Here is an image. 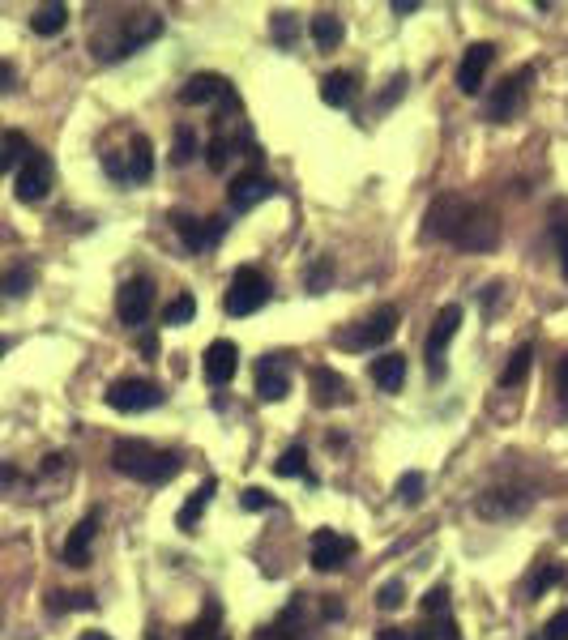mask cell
I'll list each match as a JSON object with an SVG mask.
<instances>
[{
  "label": "cell",
  "instance_id": "6da1fadb",
  "mask_svg": "<svg viewBox=\"0 0 568 640\" xmlns=\"http://www.w3.org/2000/svg\"><path fill=\"white\" fill-rule=\"evenodd\" d=\"M112 466L133 483H171L180 474V457L171 448H154L146 440H120L112 448Z\"/></svg>",
  "mask_w": 568,
  "mask_h": 640
},
{
  "label": "cell",
  "instance_id": "b9f144b4",
  "mask_svg": "<svg viewBox=\"0 0 568 640\" xmlns=\"http://www.w3.org/2000/svg\"><path fill=\"white\" fill-rule=\"evenodd\" d=\"M543 640H568V606L543 623Z\"/></svg>",
  "mask_w": 568,
  "mask_h": 640
},
{
  "label": "cell",
  "instance_id": "db71d44e",
  "mask_svg": "<svg viewBox=\"0 0 568 640\" xmlns=\"http://www.w3.org/2000/svg\"><path fill=\"white\" fill-rule=\"evenodd\" d=\"M77 640H112V636H107V632H82Z\"/></svg>",
  "mask_w": 568,
  "mask_h": 640
},
{
  "label": "cell",
  "instance_id": "f5cc1de1",
  "mask_svg": "<svg viewBox=\"0 0 568 640\" xmlns=\"http://www.w3.org/2000/svg\"><path fill=\"white\" fill-rule=\"evenodd\" d=\"M13 478H18V470H13V466H0V487L13 483Z\"/></svg>",
  "mask_w": 568,
  "mask_h": 640
},
{
  "label": "cell",
  "instance_id": "83f0119b",
  "mask_svg": "<svg viewBox=\"0 0 568 640\" xmlns=\"http://www.w3.org/2000/svg\"><path fill=\"white\" fill-rule=\"evenodd\" d=\"M530 363H534V346H517L509 355V363H504V372H500V389H517V384L526 380Z\"/></svg>",
  "mask_w": 568,
  "mask_h": 640
},
{
  "label": "cell",
  "instance_id": "4dcf8cb0",
  "mask_svg": "<svg viewBox=\"0 0 568 640\" xmlns=\"http://www.w3.org/2000/svg\"><path fill=\"white\" fill-rule=\"evenodd\" d=\"M560 581H564V568H560V564H543V568H539V576H530L526 598L539 602V598L547 594V589H551V585H560Z\"/></svg>",
  "mask_w": 568,
  "mask_h": 640
},
{
  "label": "cell",
  "instance_id": "1f68e13d",
  "mask_svg": "<svg viewBox=\"0 0 568 640\" xmlns=\"http://www.w3.org/2000/svg\"><path fill=\"white\" fill-rule=\"evenodd\" d=\"M193 316H197V299L193 295H176L163 308V325H188Z\"/></svg>",
  "mask_w": 568,
  "mask_h": 640
},
{
  "label": "cell",
  "instance_id": "603a6c76",
  "mask_svg": "<svg viewBox=\"0 0 568 640\" xmlns=\"http://www.w3.org/2000/svg\"><path fill=\"white\" fill-rule=\"evenodd\" d=\"M214 491H218V483H214V478H205V483L193 491V495H188V500H184V508L176 512V525H180V530L184 534H193V525L205 517V508H210V500H214Z\"/></svg>",
  "mask_w": 568,
  "mask_h": 640
},
{
  "label": "cell",
  "instance_id": "8992f818",
  "mask_svg": "<svg viewBox=\"0 0 568 640\" xmlns=\"http://www.w3.org/2000/svg\"><path fill=\"white\" fill-rule=\"evenodd\" d=\"M453 244L466 248V252H492L500 244V218L487 210V205H470L462 227H457V235H453Z\"/></svg>",
  "mask_w": 568,
  "mask_h": 640
},
{
  "label": "cell",
  "instance_id": "d6a6232c",
  "mask_svg": "<svg viewBox=\"0 0 568 640\" xmlns=\"http://www.w3.org/2000/svg\"><path fill=\"white\" fill-rule=\"evenodd\" d=\"M193 154H197V133H193L188 124H180V128H176V141H171V163L184 167Z\"/></svg>",
  "mask_w": 568,
  "mask_h": 640
},
{
  "label": "cell",
  "instance_id": "e0dca14e",
  "mask_svg": "<svg viewBox=\"0 0 568 640\" xmlns=\"http://www.w3.org/2000/svg\"><path fill=\"white\" fill-rule=\"evenodd\" d=\"M201 367H205V380H210L214 389H223V384H231L235 372H240V346L227 342V338L210 342V346H205Z\"/></svg>",
  "mask_w": 568,
  "mask_h": 640
},
{
  "label": "cell",
  "instance_id": "9a60e30c",
  "mask_svg": "<svg viewBox=\"0 0 568 640\" xmlns=\"http://www.w3.org/2000/svg\"><path fill=\"white\" fill-rule=\"evenodd\" d=\"M496 60V47L492 43H470L462 64H457V90L462 94H479L483 82H487V69H492Z\"/></svg>",
  "mask_w": 568,
  "mask_h": 640
},
{
  "label": "cell",
  "instance_id": "74e56055",
  "mask_svg": "<svg viewBox=\"0 0 568 640\" xmlns=\"http://www.w3.org/2000/svg\"><path fill=\"white\" fill-rule=\"evenodd\" d=\"M86 606H94L90 594H52V602H47V611L60 615V611H86Z\"/></svg>",
  "mask_w": 568,
  "mask_h": 640
},
{
  "label": "cell",
  "instance_id": "e575fe53",
  "mask_svg": "<svg viewBox=\"0 0 568 640\" xmlns=\"http://www.w3.org/2000/svg\"><path fill=\"white\" fill-rule=\"evenodd\" d=\"M270 35H274V43H278V47H295V39H299V22L291 18V13H274Z\"/></svg>",
  "mask_w": 568,
  "mask_h": 640
},
{
  "label": "cell",
  "instance_id": "f1b7e54d",
  "mask_svg": "<svg viewBox=\"0 0 568 640\" xmlns=\"http://www.w3.org/2000/svg\"><path fill=\"white\" fill-rule=\"evenodd\" d=\"M65 22H69V5H43V9H35V18H30V30L47 39V35H60Z\"/></svg>",
  "mask_w": 568,
  "mask_h": 640
},
{
  "label": "cell",
  "instance_id": "836d02e7",
  "mask_svg": "<svg viewBox=\"0 0 568 640\" xmlns=\"http://www.w3.org/2000/svg\"><path fill=\"white\" fill-rule=\"evenodd\" d=\"M423 487H428V478H423L419 470L402 474V478H398V495H402V504H406V508H415V504L423 500Z\"/></svg>",
  "mask_w": 568,
  "mask_h": 640
},
{
  "label": "cell",
  "instance_id": "ac0fdd59",
  "mask_svg": "<svg viewBox=\"0 0 568 640\" xmlns=\"http://www.w3.org/2000/svg\"><path fill=\"white\" fill-rule=\"evenodd\" d=\"M171 222H176V231H180V239L193 252H205V248H214L218 239H223V231H227V218L223 214H214V218H205V222H197V218H188V214H171Z\"/></svg>",
  "mask_w": 568,
  "mask_h": 640
},
{
  "label": "cell",
  "instance_id": "ab89813d",
  "mask_svg": "<svg viewBox=\"0 0 568 640\" xmlns=\"http://www.w3.org/2000/svg\"><path fill=\"white\" fill-rule=\"evenodd\" d=\"M428 619H432V628H436V640H462V632H457L449 606H445V611H432Z\"/></svg>",
  "mask_w": 568,
  "mask_h": 640
},
{
  "label": "cell",
  "instance_id": "484cf974",
  "mask_svg": "<svg viewBox=\"0 0 568 640\" xmlns=\"http://www.w3.org/2000/svg\"><path fill=\"white\" fill-rule=\"evenodd\" d=\"M351 94H355V73H346V69L329 73L321 82V103L325 107H346L351 103Z\"/></svg>",
  "mask_w": 568,
  "mask_h": 640
},
{
  "label": "cell",
  "instance_id": "ee69618b",
  "mask_svg": "<svg viewBox=\"0 0 568 640\" xmlns=\"http://www.w3.org/2000/svg\"><path fill=\"white\" fill-rule=\"evenodd\" d=\"M402 90H406V73H398V77H389V90L381 94V103H376V107L385 111V107H389L393 99H402Z\"/></svg>",
  "mask_w": 568,
  "mask_h": 640
},
{
  "label": "cell",
  "instance_id": "5b68a950",
  "mask_svg": "<svg viewBox=\"0 0 568 640\" xmlns=\"http://www.w3.org/2000/svg\"><path fill=\"white\" fill-rule=\"evenodd\" d=\"M107 406L120 410V414H146L154 406H163V389L154 380L124 376L116 384H107Z\"/></svg>",
  "mask_w": 568,
  "mask_h": 640
},
{
  "label": "cell",
  "instance_id": "60d3db41",
  "mask_svg": "<svg viewBox=\"0 0 568 640\" xmlns=\"http://www.w3.org/2000/svg\"><path fill=\"white\" fill-rule=\"evenodd\" d=\"M240 508H244V512H270V508H274V495L261 491V487H248V491L240 495Z\"/></svg>",
  "mask_w": 568,
  "mask_h": 640
},
{
  "label": "cell",
  "instance_id": "5bb4252c",
  "mask_svg": "<svg viewBox=\"0 0 568 640\" xmlns=\"http://www.w3.org/2000/svg\"><path fill=\"white\" fill-rule=\"evenodd\" d=\"M154 312V286L150 278H129L116 295V316L124 325H146V316Z\"/></svg>",
  "mask_w": 568,
  "mask_h": 640
},
{
  "label": "cell",
  "instance_id": "f35d334b",
  "mask_svg": "<svg viewBox=\"0 0 568 640\" xmlns=\"http://www.w3.org/2000/svg\"><path fill=\"white\" fill-rule=\"evenodd\" d=\"M402 602H406V585L402 581H389V585H381V594H376V606H381V611H398Z\"/></svg>",
  "mask_w": 568,
  "mask_h": 640
},
{
  "label": "cell",
  "instance_id": "4316f807",
  "mask_svg": "<svg viewBox=\"0 0 568 640\" xmlns=\"http://www.w3.org/2000/svg\"><path fill=\"white\" fill-rule=\"evenodd\" d=\"M274 474L278 478H304V483H317L308 470V453H304V444H291V448H282V457L274 461Z\"/></svg>",
  "mask_w": 568,
  "mask_h": 640
},
{
  "label": "cell",
  "instance_id": "bcb514c9",
  "mask_svg": "<svg viewBox=\"0 0 568 640\" xmlns=\"http://www.w3.org/2000/svg\"><path fill=\"white\" fill-rule=\"evenodd\" d=\"M556 384H560V406L568 410V355L560 359V372H556Z\"/></svg>",
  "mask_w": 568,
  "mask_h": 640
},
{
  "label": "cell",
  "instance_id": "52a82bcc",
  "mask_svg": "<svg viewBox=\"0 0 568 640\" xmlns=\"http://www.w3.org/2000/svg\"><path fill=\"white\" fill-rule=\"evenodd\" d=\"M530 82H534V69L530 64H522L513 77H504L500 90L492 94V103H487V120H496V124H509L517 111L526 107V94H530Z\"/></svg>",
  "mask_w": 568,
  "mask_h": 640
},
{
  "label": "cell",
  "instance_id": "8d00e7d4",
  "mask_svg": "<svg viewBox=\"0 0 568 640\" xmlns=\"http://www.w3.org/2000/svg\"><path fill=\"white\" fill-rule=\"evenodd\" d=\"M30 282H35V274H30L26 265H18V269H9V274L0 278V291L13 295V299H22V295L30 291Z\"/></svg>",
  "mask_w": 568,
  "mask_h": 640
},
{
  "label": "cell",
  "instance_id": "7dc6e473",
  "mask_svg": "<svg viewBox=\"0 0 568 640\" xmlns=\"http://www.w3.org/2000/svg\"><path fill=\"white\" fill-rule=\"evenodd\" d=\"M137 350H141L146 359H159V338H150V333H146V338L137 342Z\"/></svg>",
  "mask_w": 568,
  "mask_h": 640
},
{
  "label": "cell",
  "instance_id": "ffe728a7",
  "mask_svg": "<svg viewBox=\"0 0 568 640\" xmlns=\"http://www.w3.org/2000/svg\"><path fill=\"white\" fill-rule=\"evenodd\" d=\"M94 534H99V517H94V512H90V517H82V521H77L73 530H69L65 551H60V555H65V564H69V568H86V564H90Z\"/></svg>",
  "mask_w": 568,
  "mask_h": 640
},
{
  "label": "cell",
  "instance_id": "7bdbcfd3",
  "mask_svg": "<svg viewBox=\"0 0 568 640\" xmlns=\"http://www.w3.org/2000/svg\"><path fill=\"white\" fill-rule=\"evenodd\" d=\"M334 278V269H329V261H317V269L308 274V291H325V282Z\"/></svg>",
  "mask_w": 568,
  "mask_h": 640
},
{
  "label": "cell",
  "instance_id": "7c38bea8",
  "mask_svg": "<svg viewBox=\"0 0 568 640\" xmlns=\"http://www.w3.org/2000/svg\"><path fill=\"white\" fill-rule=\"evenodd\" d=\"M265 197H274V180H270V175H261V167L240 171V175L231 180V188H227V201H231V210H235V214L257 210V205H261Z\"/></svg>",
  "mask_w": 568,
  "mask_h": 640
},
{
  "label": "cell",
  "instance_id": "44dd1931",
  "mask_svg": "<svg viewBox=\"0 0 568 640\" xmlns=\"http://www.w3.org/2000/svg\"><path fill=\"white\" fill-rule=\"evenodd\" d=\"M223 94H231V82H227V77H218V73H193V77L184 82V90H180V103H188V107H205V103L223 99Z\"/></svg>",
  "mask_w": 568,
  "mask_h": 640
},
{
  "label": "cell",
  "instance_id": "7402d4cb",
  "mask_svg": "<svg viewBox=\"0 0 568 640\" xmlns=\"http://www.w3.org/2000/svg\"><path fill=\"white\" fill-rule=\"evenodd\" d=\"M368 372H372V384H376V389L398 393L402 384H406V355H402V350H385V355L372 359Z\"/></svg>",
  "mask_w": 568,
  "mask_h": 640
},
{
  "label": "cell",
  "instance_id": "9f6ffc18",
  "mask_svg": "<svg viewBox=\"0 0 568 640\" xmlns=\"http://www.w3.org/2000/svg\"><path fill=\"white\" fill-rule=\"evenodd\" d=\"M0 171H9V163H5V158H0Z\"/></svg>",
  "mask_w": 568,
  "mask_h": 640
},
{
  "label": "cell",
  "instance_id": "ba28073f",
  "mask_svg": "<svg viewBox=\"0 0 568 640\" xmlns=\"http://www.w3.org/2000/svg\"><path fill=\"white\" fill-rule=\"evenodd\" d=\"M56 180V167H52V158H47L43 150H35L26 158V163L18 167V180H13V192H18V201L26 205H35L47 197V188H52Z\"/></svg>",
  "mask_w": 568,
  "mask_h": 640
},
{
  "label": "cell",
  "instance_id": "3957f363",
  "mask_svg": "<svg viewBox=\"0 0 568 640\" xmlns=\"http://www.w3.org/2000/svg\"><path fill=\"white\" fill-rule=\"evenodd\" d=\"M265 303H270V282H265V274L252 269V265H240L231 274L227 295H223V312L227 316H252V312H261Z\"/></svg>",
  "mask_w": 568,
  "mask_h": 640
},
{
  "label": "cell",
  "instance_id": "277c9868",
  "mask_svg": "<svg viewBox=\"0 0 568 640\" xmlns=\"http://www.w3.org/2000/svg\"><path fill=\"white\" fill-rule=\"evenodd\" d=\"M457 329H462V308H457V303H445V308L436 312V320H432L428 342H423V355H428V376L432 380H445V359H449V342L457 338Z\"/></svg>",
  "mask_w": 568,
  "mask_h": 640
},
{
  "label": "cell",
  "instance_id": "d4e9b609",
  "mask_svg": "<svg viewBox=\"0 0 568 640\" xmlns=\"http://www.w3.org/2000/svg\"><path fill=\"white\" fill-rule=\"evenodd\" d=\"M154 175V146H150V137H133V146H129V180L133 184H146Z\"/></svg>",
  "mask_w": 568,
  "mask_h": 640
},
{
  "label": "cell",
  "instance_id": "c3c4849f",
  "mask_svg": "<svg viewBox=\"0 0 568 640\" xmlns=\"http://www.w3.org/2000/svg\"><path fill=\"white\" fill-rule=\"evenodd\" d=\"M376 640H415V636H410V628H381Z\"/></svg>",
  "mask_w": 568,
  "mask_h": 640
},
{
  "label": "cell",
  "instance_id": "d590c367",
  "mask_svg": "<svg viewBox=\"0 0 568 640\" xmlns=\"http://www.w3.org/2000/svg\"><path fill=\"white\" fill-rule=\"evenodd\" d=\"M231 158H235V141H231L227 133H218V137L210 141V158H205V163H210V171H227Z\"/></svg>",
  "mask_w": 568,
  "mask_h": 640
},
{
  "label": "cell",
  "instance_id": "6f0895ef",
  "mask_svg": "<svg viewBox=\"0 0 568 640\" xmlns=\"http://www.w3.org/2000/svg\"><path fill=\"white\" fill-rule=\"evenodd\" d=\"M530 640H543V632H534V636H530Z\"/></svg>",
  "mask_w": 568,
  "mask_h": 640
},
{
  "label": "cell",
  "instance_id": "30bf717a",
  "mask_svg": "<svg viewBox=\"0 0 568 640\" xmlns=\"http://www.w3.org/2000/svg\"><path fill=\"white\" fill-rule=\"evenodd\" d=\"M466 210H470V201L453 197V192L436 197L428 205V218H423V235H428V239H449V244H453V235H457V227H462Z\"/></svg>",
  "mask_w": 568,
  "mask_h": 640
},
{
  "label": "cell",
  "instance_id": "f6af8a7d",
  "mask_svg": "<svg viewBox=\"0 0 568 640\" xmlns=\"http://www.w3.org/2000/svg\"><path fill=\"white\" fill-rule=\"evenodd\" d=\"M252 640H295V636H291L287 628H282V619H278V623H270V628H261Z\"/></svg>",
  "mask_w": 568,
  "mask_h": 640
},
{
  "label": "cell",
  "instance_id": "680465c9",
  "mask_svg": "<svg viewBox=\"0 0 568 640\" xmlns=\"http://www.w3.org/2000/svg\"><path fill=\"white\" fill-rule=\"evenodd\" d=\"M564 530H568V521H564Z\"/></svg>",
  "mask_w": 568,
  "mask_h": 640
},
{
  "label": "cell",
  "instance_id": "9c48e42d",
  "mask_svg": "<svg viewBox=\"0 0 568 640\" xmlns=\"http://www.w3.org/2000/svg\"><path fill=\"white\" fill-rule=\"evenodd\" d=\"M398 308H393V303H381V308H376L364 325H359L355 333H342V346L346 350H364V346H385L389 338H393V329H398Z\"/></svg>",
  "mask_w": 568,
  "mask_h": 640
},
{
  "label": "cell",
  "instance_id": "681fc988",
  "mask_svg": "<svg viewBox=\"0 0 568 640\" xmlns=\"http://www.w3.org/2000/svg\"><path fill=\"white\" fill-rule=\"evenodd\" d=\"M13 82H18V73H13V64H0V94L13 90Z\"/></svg>",
  "mask_w": 568,
  "mask_h": 640
},
{
  "label": "cell",
  "instance_id": "f546056e",
  "mask_svg": "<svg viewBox=\"0 0 568 640\" xmlns=\"http://www.w3.org/2000/svg\"><path fill=\"white\" fill-rule=\"evenodd\" d=\"M188 640H231L223 628H218V606H214V602L205 606L201 623H193V628H188Z\"/></svg>",
  "mask_w": 568,
  "mask_h": 640
},
{
  "label": "cell",
  "instance_id": "4fadbf2b",
  "mask_svg": "<svg viewBox=\"0 0 568 640\" xmlns=\"http://www.w3.org/2000/svg\"><path fill=\"white\" fill-rule=\"evenodd\" d=\"M534 495L522 491V487H496V491H483L475 500V512L487 521H509V517H522V512L530 508Z\"/></svg>",
  "mask_w": 568,
  "mask_h": 640
},
{
  "label": "cell",
  "instance_id": "d6986e66",
  "mask_svg": "<svg viewBox=\"0 0 568 640\" xmlns=\"http://www.w3.org/2000/svg\"><path fill=\"white\" fill-rule=\"evenodd\" d=\"M308 384H312V402L317 406H351V384H346L334 367H312L308 372Z\"/></svg>",
  "mask_w": 568,
  "mask_h": 640
},
{
  "label": "cell",
  "instance_id": "11a10c76",
  "mask_svg": "<svg viewBox=\"0 0 568 640\" xmlns=\"http://www.w3.org/2000/svg\"><path fill=\"white\" fill-rule=\"evenodd\" d=\"M5 350H9V342H5V338H0V355H5Z\"/></svg>",
  "mask_w": 568,
  "mask_h": 640
},
{
  "label": "cell",
  "instance_id": "816d5d0a",
  "mask_svg": "<svg viewBox=\"0 0 568 640\" xmlns=\"http://www.w3.org/2000/svg\"><path fill=\"white\" fill-rule=\"evenodd\" d=\"M419 0H393V13H415Z\"/></svg>",
  "mask_w": 568,
  "mask_h": 640
},
{
  "label": "cell",
  "instance_id": "7a4b0ae2",
  "mask_svg": "<svg viewBox=\"0 0 568 640\" xmlns=\"http://www.w3.org/2000/svg\"><path fill=\"white\" fill-rule=\"evenodd\" d=\"M159 35H163V18H154V13H133L124 26H116V35H103L94 47H99L103 60H120V56L141 52V47L154 43Z\"/></svg>",
  "mask_w": 568,
  "mask_h": 640
},
{
  "label": "cell",
  "instance_id": "f907efd6",
  "mask_svg": "<svg viewBox=\"0 0 568 640\" xmlns=\"http://www.w3.org/2000/svg\"><path fill=\"white\" fill-rule=\"evenodd\" d=\"M560 269H564V278H568V227H560Z\"/></svg>",
  "mask_w": 568,
  "mask_h": 640
},
{
  "label": "cell",
  "instance_id": "cb8c5ba5",
  "mask_svg": "<svg viewBox=\"0 0 568 640\" xmlns=\"http://www.w3.org/2000/svg\"><path fill=\"white\" fill-rule=\"evenodd\" d=\"M308 30H312V43H317L321 52H334V47L342 43V35H346V26H342L338 13H317Z\"/></svg>",
  "mask_w": 568,
  "mask_h": 640
},
{
  "label": "cell",
  "instance_id": "2e32d148",
  "mask_svg": "<svg viewBox=\"0 0 568 640\" xmlns=\"http://www.w3.org/2000/svg\"><path fill=\"white\" fill-rule=\"evenodd\" d=\"M291 393V363L282 355H265L257 359V397L261 402H282Z\"/></svg>",
  "mask_w": 568,
  "mask_h": 640
},
{
  "label": "cell",
  "instance_id": "8fae6325",
  "mask_svg": "<svg viewBox=\"0 0 568 640\" xmlns=\"http://www.w3.org/2000/svg\"><path fill=\"white\" fill-rule=\"evenodd\" d=\"M355 555V538H346L338 530H317L312 534V568L317 572H338L351 564Z\"/></svg>",
  "mask_w": 568,
  "mask_h": 640
}]
</instances>
